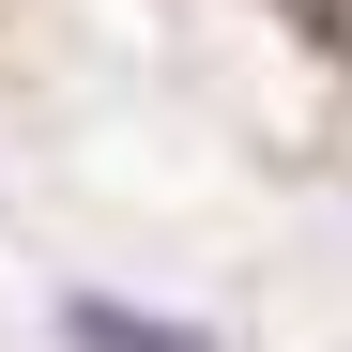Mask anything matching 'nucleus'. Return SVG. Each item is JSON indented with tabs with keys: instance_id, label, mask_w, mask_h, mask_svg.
I'll return each instance as SVG.
<instances>
[{
	"instance_id": "f257e3e1",
	"label": "nucleus",
	"mask_w": 352,
	"mask_h": 352,
	"mask_svg": "<svg viewBox=\"0 0 352 352\" xmlns=\"http://www.w3.org/2000/svg\"><path fill=\"white\" fill-rule=\"evenodd\" d=\"M62 352H230V337L168 322V307H123V291H62Z\"/></svg>"
}]
</instances>
